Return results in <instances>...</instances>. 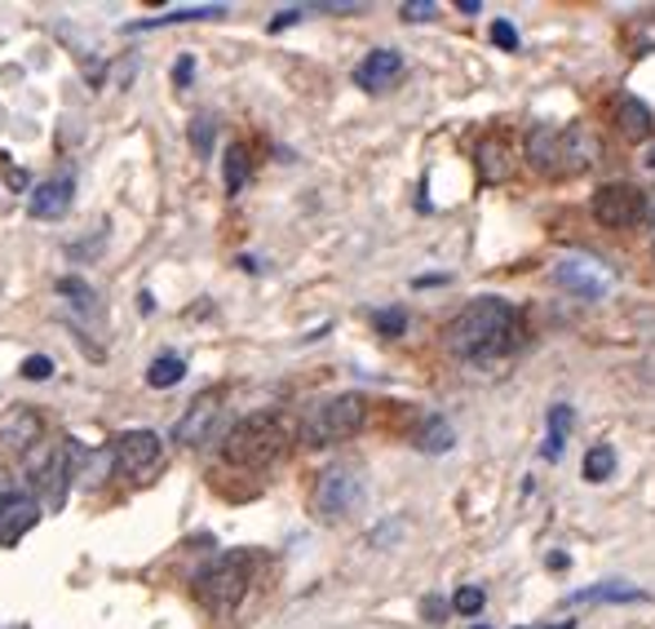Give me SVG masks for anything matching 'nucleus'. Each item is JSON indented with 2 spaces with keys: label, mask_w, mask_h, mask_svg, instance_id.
<instances>
[{
  "label": "nucleus",
  "mask_w": 655,
  "mask_h": 629,
  "mask_svg": "<svg viewBox=\"0 0 655 629\" xmlns=\"http://www.w3.org/2000/svg\"><path fill=\"white\" fill-rule=\"evenodd\" d=\"M518 311L500 297H479L470 302L448 328H443V346L461 360H475V364H488L500 360L505 351L518 346Z\"/></svg>",
  "instance_id": "nucleus-1"
},
{
  "label": "nucleus",
  "mask_w": 655,
  "mask_h": 629,
  "mask_svg": "<svg viewBox=\"0 0 655 629\" xmlns=\"http://www.w3.org/2000/svg\"><path fill=\"white\" fill-rule=\"evenodd\" d=\"M603 147L598 138L585 129V125H536L527 134V160L536 174H549V178H567V174H580L589 165H598Z\"/></svg>",
  "instance_id": "nucleus-2"
},
{
  "label": "nucleus",
  "mask_w": 655,
  "mask_h": 629,
  "mask_svg": "<svg viewBox=\"0 0 655 629\" xmlns=\"http://www.w3.org/2000/svg\"><path fill=\"white\" fill-rule=\"evenodd\" d=\"M293 439V425L280 417V413H253V417L235 421L222 439V456L226 465H239V470H262L271 465Z\"/></svg>",
  "instance_id": "nucleus-3"
},
{
  "label": "nucleus",
  "mask_w": 655,
  "mask_h": 629,
  "mask_svg": "<svg viewBox=\"0 0 655 629\" xmlns=\"http://www.w3.org/2000/svg\"><path fill=\"white\" fill-rule=\"evenodd\" d=\"M253 568H257V559H253L248 550H226V554H217L204 572H195V599H199L208 612H217V617L235 612V608L244 603L248 586H253Z\"/></svg>",
  "instance_id": "nucleus-4"
},
{
  "label": "nucleus",
  "mask_w": 655,
  "mask_h": 629,
  "mask_svg": "<svg viewBox=\"0 0 655 629\" xmlns=\"http://www.w3.org/2000/svg\"><path fill=\"white\" fill-rule=\"evenodd\" d=\"M368 417V404L363 395H336V400H324L315 404L306 421H302V443L306 448H328V443H341L350 439Z\"/></svg>",
  "instance_id": "nucleus-5"
},
{
  "label": "nucleus",
  "mask_w": 655,
  "mask_h": 629,
  "mask_svg": "<svg viewBox=\"0 0 655 629\" xmlns=\"http://www.w3.org/2000/svg\"><path fill=\"white\" fill-rule=\"evenodd\" d=\"M27 483L31 497H40L49 510L62 505L67 488H71V461H67V439H40L27 452Z\"/></svg>",
  "instance_id": "nucleus-6"
},
{
  "label": "nucleus",
  "mask_w": 655,
  "mask_h": 629,
  "mask_svg": "<svg viewBox=\"0 0 655 629\" xmlns=\"http://www.w3.org/2000/svg\"><path fill=\"white\" fill-rule=\"evenodd\" d=\"M111 465L125 474V479H138L147 483L151 474H160L164 465V443L156 430H129L116 439V452H111Z\"/></svg>",
  "instance_id": "nucleus-7"
},
{
  "label": "nucleus",
  "mask_w": 655,
  "mask_h": 629,
  "mask_svg": "<svg viewBox=\"0 0 655 629\" xmlns=\"http://www.w3.org/2000/svg\"><path fill=\"white\" fill-rule=\"evenodd\" d=\"M359 497H363L359 474L350 465H328L320 474V483H315V514L328 519V523H336V519H345L359 505Z\"/></svg>",
  "instance_id": "nucleus-8"
},
{
  "label": "nucleus",
  "mask_w": 655,
  "mask_h": 629,
  "mask_svg": "<svg viewBox=\"0 0 655 629\" xmlns=\"http://www.w3.org/2000/svg\"><path fill=\"white\" fill-rule=\"evenodd\" d=\"M594 217L612 230H629L647 217V196L629 183H607L598 196H594Z\"/></svg>",
  "instance_id": "nucleus-9"
},
{
  "label": "nucleus",
  "mask_w": 655,
  "mask_h": 629,
  "mask_svg": "<svg viewBox=\"0 0 655 629\" xmlns=\"http://www.w3.org/2000/svg\"><path fill=\"white\" fill-rule=\"evenodd\" d=\"M36 514H40V501L0 474V546H13L36 523Z\"/></svg>",
  "instance_id": "nucleus-10"
},
{
  "label": "nucleus",
  "mask_w": 655,
  "mask_h": 629,
  "mask_svg": "<svg viewBox=\"0 0 655 629\" xmlns=\"http://www.w3.org/2000/svg\"><path fill=\"white\" fill-rule=\"evenodd\" d=\"M222 417V400L217 395H199V400H190V409L177 417L173 425V439L182 443V448H199V443H208L213 439V425Z\"/></svg>",
  "instance_id": "nucleus-11"
},
{
  "label": "nucleus",
  "mask_w": 655,
  "mask_h": 629,
  "mask_svg": "<svg viewBox=\"0 0 655 629\" xmlns=\"http://www.w3.org/2000/svg\"><path fill=\"white\" fill-rule=\"evenodd\" d=\"M554 279H558L567 293L585 297V302H598V297L607 293V275H603L594 262H580V257H567V262H558Z\"/></svg>",
  "instance_id": "nucleus-12"
},
{
  "label": "nucleus",
  "mask_w": 655,
  "mask_h": 629,
  "mask_svg": "<svg viewBox=\"0 0 655 629\" xmlns=\"http://www.w3.org/2000/svg\"><path fill=\"white\" fill-rule=\"evenodd\" d=\"M399 71H403V53H394V49H372V53L354 67V85L368 89V94H381V89H390V80H399Z\"/></svg>",
  "instance_id": "nucleus-13"
},
{
  "label": "nucleus",
  "mask_w": 655,
  "mask_h": 629,
  "mask_svg": "<svg viewBox=\"0 0 655 629\" xmlns=\"http://www.w3.org/2000/svg\"><path fill=\"white\" fill-rule=\"evenodd\" d=\"M31 217H40V222H53V217H62V213L71 209V178H49V183H40L36 191H31Z\"/></svg>",
  "instance_id": "nucleus-14"
},
{
  "label": "nucleus",
  "mask_w": 655,
  "mask_h": 629,
  "mask_svg": "<svg viewBox=\"0 0 655 629\" xmlns=\"http://www.w3.org/2000/svg\"><path fill=\"white\" fill-rule=\"evenodd\" d=\"M0 443L9 452H31L40 443V417L31 409H13L9 417L0 421Z\"/></svg>",
  "instance_id": "nucleus-15"
},
{
  "label": "nucleus",
  "mask_w": 655,
  "mask_h": 629,
  "mask_svg": "<svg viewBox=\"0 0 655 629\" xmlns=\"http://www.w3.org/2000/svg\"><path fill=\"white\" fill-rule=\"evenodd\" d=\"M475 160H479V178L483 183H509V174H514V151H509V142L505 138H483L479 142V151H475Z\"/></svg>",
  "instance_id": "nucleus-16"
},
{
  "label": "nucleus",
  "mask_w": 655,
  "mask_h": 629,
  "mask_svg": "<svg viewBox=\"0 0 655 629\" xmlns=\"http://www.w3.org/2000/svg\"><path fill=\"white\" fill-rule=\"evenodd\" d=\"M616 125H620V134H625V138L643 142V138L655 129V116H652V107H647L643 98L620 94V102H616Z\"/></svg>",
  "instance_id": "nucleus-17"
},
{
  "label": "nucleus",
  "mask_w": 655,
  "mask_h": 629,
  "mask_svg": "<svg viewBox=\"0 0 655 629\" xmlns=\"http://www.w3.org/2000/svg\"><path fill=\"white\" fill-rule=\"evenodd\" d=\"M58 293L71 302V311L85 320V324H98L102 320V306H98V293L85 284V279H76V275H67V279H58Z\"/></svg>",
  "instance_id": "nucleus-18"
},
{
  "label": "nucleus",
  "mask_w": 655,
  "mask_h": 629,
  "mask_svg": "<svg viewBox=\"0 0 655 629\" xmlns=\"http://www.w3.org/2000/svg\"><path fill=\"white\" fill-rule=\"evenodd\" d=\"M226 4H195V9H168L160 18H143V22H129L125 31H156V27H177V22H199V18H222Z\"/></svg>",
  "instance_id": "nucleus-19"
},
{
  "label": "nucleus",
  "mask_w": 655,
  "mask_h": 629,
  "mask_svg": "<svg viewBox=\"0 0 655 629\" xmlns=\"http://www.w3.org/2000/svg\"><path fill=\"white\" fill-rule=\"evenodd\" d=\"M612 470H616V448H612V443H594V448L585 452V479H589V483H607Z\"/></svg>",
  "instance_id": "nucleus-20"
},
{
  "label": "nucleus",
  "mask_w": 655,
  "mask_h": 629,
  "mask_svg": "<svg viewBox=\"0 0 655 629\" xmlns=\"http://www.w3.org/2000/svg\"><path fill=\"white\" fill-rule=\"evenodd\" d=\"M244 178H248V151L244 147H231L226 160H222V187H226V196H239Z\"/></svg>",
  "instance_id": "nucleus-21"
},
{
  "label": "nucleus",
  "mask_w": 655,
  "mask_h": 629,
  "mask_svg": "<svg viewBox=\"0 0 655 629\" xmlns=\"http://www.w3.org/2000/svg\"><path fill=\"white\" fill-rule=\"evenodd\" d=\"M567 430H571V409H567V404L549 409V439H545V456H549V461H558V456H563Z\"/></svg>",
  "instance_id": "nucleus-22"
},
{
  "label": "nucleus",
  "mask_w": 655,
  "mask_h": 629,
  "mask_svg": "<svg viewBox=\"0 0 655 629\" xmlns=\"http://www.w3.org/2000/svg\"><path fill=\"white\" fill-rule=\"evenodd\" d=\"M186 377V364L177 360V355H160V360H151V368H147V382L156 386V391H168V386H177Z\"/></svg>",
  "instance_id": "nucleus-23"
},
{
  "label": "nucleus",
  "mask_w": 655,
  "mask_h": 629,
  "mask_svg": "<svg viewBox=\"0 0 655 629\" xmlns=\"http://www.w3.org/2000/svg\"><path fill=\"white\" fill-rule=\"evenodd\" d=\"M421 448L426 452H448L452 448V425L443 417H430L426 421V434H421Z\"/></svg>",
  "instance_id": "nucleus-24"
},
{
  "label": "nucleus",
  "mask_w": 655,
  "mask_h": 629,
  "mask_svg": "<svg viewBox=\"0 0 655 629\" xmlns=\"http://www.w3.org/2000/svg\"><path fill=\"white\" fill-rule=\"evenodd\" d=\"M616 599H643L638 590H625V586H598V590H580L576 594V603H616Z\"/></svg>",
  "instance_id": "nucleus-25"
},
{
  "label": "nucleus",
  "mask_w": 655,
  "mask_h": 629,
  "mask_svg": "<svg viewBox=\"0 0 655 629\" xmlns=\"http://www.w3.org/2000/svg\"><path fill=\"white\" fill-rule=\"evenodd\" d=\"M483 603H488V594H483L479 586H461V590H457V599H452V608H457L461 617H479V612H483Z\"/></svg>",
  "instance_id": "nucleus-26"
},
{
  "label": "nucleus",
  "mask_w": 655,
  "mask_h": 629,
  "mask_svg": "<svg viewBox=\"0 0 655 629\" xmlns=\"http://www.w3.org/2000/svg\"><path fill=\"white\" fill-rule=\"evenodd\" d=\"M213 138H217L213 120H190V147H195L199 156H213Z\"/></svg>",
  "instance_id": "nucleus-27"
},
{
  "label": "nucleus",
  "mask_w": 655,
  "mask_h": 629,
  "mask_svg": "<svg viewBox=\"0 0 655 629\" xmlns=\"http://www.w3.org/2000/svg\"><path fill=\"white\" fill-rule=\"evenodd\" d=\"M372 324H377L385 337H399V333L408 328V315H403V311H377V315H372Z\"/></svg>",
  "instance_id": "nucleus-28"
},
{
  "label": "nucleus",
  "mask_w": 655,
  "mask_h": 629,
  "mask_svg": "<svg viewBox=\"0 0 655 629\" xmlns=\"http://www.w3.org/2000/svg\"><path fill=\"white\" fill-rule=\"evenodd\" d=\"M22 377H27V382H49V377H53V360H49V355H31V360L22 364Z\"/></svg>",
  "instance_id": "nucleus-29"
},
{
  "label": "nucleus",
  "mask_w": 655,
  "mask_h": 629,
  "mask_svg": "<svg viewBox=\"0 0 655 629\" xmlns=\"http://www.w3.org/2000/svg\"><path fill=\"white\" fill-rule=\"evenodd\" d=\"M491 40H496L500 49H509V53L518 49V31H514V27L505 22V18H496V22H491Z\"/></svg>",
  "instance_id": "nucleus-30"
},
{
  "label": "nucleus",
  "mask_w": 655,
  "mask_h": 629,
  "mask_svg": "<svg viewBox=\"0 0 655 629\" xmlns=\"http://www.w3.org/2000/svg\"><path fill=\"white\" fill-rule=\"evenodd\" d=\"M430 13H434L430 0H412V4H403V18H412V22H421V18H430Z\"/></svg>",
  "instance_id": "nucleus-31"
},
{
  "label": "nucleus",
  "mask_w": 655,
  "mask_h": 629,
  "mask_svg": "<svg viewBox=\"0 0 655 629\" xmlns=\"http://www.w3.org/2000/svg\"><path fill=\"white\" fill-rule=\"evenodd\" d=\"M297 18H302V9H280V13H275V22H271V31H284V27H293Z\"/></svg>",
  "instance_id": "nucleus-32"
},
{
  "label": "nucleus",
  "mask_w": 655,
  "mask_h": 629,
  "mask_svg": "<svg viewBox=\"0 0 655 629\" xmlns=\"http://www.w3.org/2000/svg\"><path fill=\"white\" fill-rule=\"evenodd\" d=\"M190 76H195V62H190V58H182V62L173 67V80H177V85H186Z\"/></svg>",
  "instance_id": "nucleus-33"
},
{
  "label": "nucleus",
  "mask_w": 655,
  "mask_h": 629,
  "mask_svg": "<svg viewBox=\"0 0 655 629\" xmlns=\"http://www.w3.org/2000/svg\"><path fill=\"white\" fill-rule=\"evenodd\" d=\"M426 617H434V621H439V617H443V603H439V599H430V603H426Z\"/></svg>",
  "instance_id": "nucleus-34"
},
{
  "label": "nucleus",
  "mask_w": 655,
  "mask_h": 629,
  "mask_svg": "<svg viewBox=\"0 0 655 629\" xmlns=\"http://www.w3.org/2000/svg\"><path fill=\"white\" fill-rule=\"evenodd\" d=\"M643 165H647V169H652V174H655V142H652V147H647V156H643Z\"/></svg>",
  "instance_id": "nucleus-35"
},
{
  "label": "nucleus",
  "mask_w": 655,
  "mask_h": 629,
  "mask_svg": "<svg viewBox=\"0 0 655 629\" xmlns=\"http://www.w3.org/2000/svg\"><path fill=\"white\" fill-rule=\"evenodd\" d=\"M475 629H491V626H475Z\"/></svg>",
  "instance_id": "nucleus-36"
}]
</instances>
